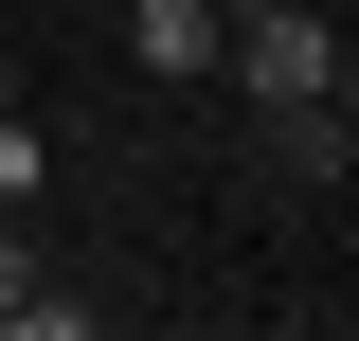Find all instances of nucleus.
<instances>
[{
  "label": "nucleus",
  "instance_id": "7ed1b4c3",
  "mask_svg": "<svg viewBox=\"0 0 359 341\" xmlns=\"http://www.w3.org/2000/svg\"><path fill=\"white\" fill-rule=\"evenodd\" d=\"M36 180H54V144H36V126H0V215L36 198Z\"/></svg>",
  "mask_w": 359,
  "mask_h": 341
},
{
  "label": "nucleus",
  "instance_id": "39448f33",
  "mask_svg": "<svg viewBox=\"0 0 359 341\" xmlns=\"http://www.w3.org/2000/svg\"><path fill=\"white\" fill-rule=\"evenodd\" d=\"M216 18H233V0H216Z\"/></svg>",
  "mask_w": 359,
  "mask_h": 341
},
{
  "label": "nucleus",
  "instance_id": "f03ea898",
  "mask_svg": "<svg viewBox=\"0 0 359 341\" xmlns=\"http://www.w3.org/2000/svg\"><path fill=\"white\" fill-rule=\"evenodd\" d=\"M269 144H287V180H341V162H359V126H341V90H323V108H269Z\"/></svg>",
  "mask_w": 359,
  "mask_h": 341
},
{
  "label": "nucleus",
  "instance_id": "20e7f679",
  "mask_svg": "<svg viewBox=\"0 0 359 341\" xmlns=\"http://www.w3.org/2000/svg\"><path fill=\"white\" fill-rule=\"evenodd\" d=\"M18 288H36V234H18V215H0V305H18Z\"/></svg>",
  "mask_w": 359,
  "mask_h": 341
},
{
  "label": "nucleus",
  "instance_id": "f257e3e1",
  "mask_svg": "<svg viewBox=\"0 0 359 341\" xmlns=\"http://www.w3.org/2000/svg\"><path fill=\"white\" fill-rule=\"evenodd\" d=\"M126 54L144 72H216V0H126Z\"/></svg>",
  "mask_w": 359,
  "mask_h": 341
}]
</instances>
